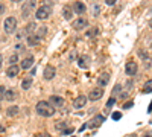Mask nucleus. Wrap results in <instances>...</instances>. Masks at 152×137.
Segmentation results:
<instances>
[{
  "instance_id": "nucleus-1",
  "label": "nucleus",
  "mask_w": 152,
  "mask_h": 137,
  "mask_svg": "<svg viewBox=\"0 0 152 137\" xmlns=\"http://www.w3.org/2000/svg\"><path fill=\"white\" fill-rule=\"evenodd\" d=\"M35 110H37V113L40 116H43V117H50V116L55 114V107L47 101H40L37 104Z\"/></svg>"
},
{
  "instance_id": "nucleus-2",
  "label": "nucleus",
  "mask_w": 152,
  "mask_h": 137,
  "mask_svg": "<svg viewBox=\"0 0 152 137\" xmlns=\"http://www.w3.org/2000/svg\"><path fill=\"white\" fill-rule=\"evenodd\" d=\"M50 14H52V8L47 6V5H43V6H40V8L35 11L37 20H46V18H49Z\"/></svg>"
},
{
  "instance_id": "nucleus-3",
  "label": "nucleus",
  "mask_w": 152,
  "mask_h": 137,
  "mask_svg": "<svg viewBox=\"0 0 152 137\" xmlns=\"http://www.w3.org/2000/svg\"><path fill=\"white\" fill-rule=\"evenodd\" d=\"M3 29H5V32L6 34H14L15 32V29H17V18L15 17H8L6 20H5V23H3Z\"/></svg>"
},
{
  "instance_id": "nucleus-4",
  "label": "nucleus",
  "mask_w": 152,
  "mask_h": 137,
  "mask_svg": "<svg viewBox=\"0 0 152 137\" xmlns=\"http://www.w3.org/2000/svg\"><path fill=\"white\" fill-rule=\"evenodd\" d=\"M35 8H37V0H26L24 5H23V8H21V15L23 17H29V14L32 11H35Z\"/></svg>"
},
{
  "instance_id": "nucleus-5",
  "label": "nucleus",
  "mask_w": 152,
  "mask_h": 137,
  "mask_svg": "<svg viewBox=\"0 0 152 137\" xmlns=\"http://www.w3.org/2000/svg\"><path fill=\"white\" fill-rule=\"evenodd\" d=\"M137 70H138V66H137L135 61H128V63H126L125 73L128 75V76H134V75L137 73Z\"/></svg>"
},
{
  "instance_id": "nucleus-6",
  "label": "nucleus",
  "mask_w": 152,
  "mask_h": 137,
  "mask_svg": "<svg viewBox=\"0 0 152 137\" xmlns=\"http://www.w3.org/2000/svg\"><path fill=\"white\" fill-rule=\"evenodd\" d=\"M87 101H88V96H84V95L76 96L73 99V108H84L85 104H87Z\"/></svg>"
},
{
  "instance_id": "nucleus-7",
  "label": "nucleus",
  "mask_w": 152,
  "mask_h": 137,
  "mask_svg": "<svg viewBox=\"0 0 152 137\" xmlns=\"http://www.w3.org/2000/svg\"><path fill=\"white\" fill-rule=\"evenodd\" d=\"M87 24H88V21H87L85 18L79 17V18H76V20L72 23V26H73V29H75V31H82V29H85V28H87Z\"/></svg>"
},
{
  "instance_id": "nucleus-8",
  "label": "nucleus",
  "mask_w": 152,
  "mask_h": 137,
  "mask_svg": "<svg viewBox=\"0 0 152 137\" xmlns=\"http://www.w3.org/2000/svg\"><path fill=\"white\" fill-rule=\"evenodd\" d=\"M102 96H104V90L102 89H93L90 93H88V101H99Z\"/></svg>"
},
{
  "instance_id": "nucleus-9",
  "label": "nucleus",
  "mask_w": 152,
  "mask_h": 137,
  "mask_svg": "<svg viewBox=\"0 0 152 137\" xmlns=\"http://www.w3.org/2000/svg\"><path fill=\"white\" fill-rule=\"evenodd\" d=\"M49 102L52 104L55 108H59V107H62V105H64V99H62L61 96H56V95H53V96H50V97H49Z\"/></svg>"
},
{
  "instance_id": "nucleus-10",
  "label": "nucleus",
  "mask_w": 152,
  "mask_h": 137,
  "mask_svg": "<svg viewBox=\"0 0 152 137\" xmlns=\"http://www.w3.org/2000/svg\"><path fill=\"white\" fill-rule=\"evenodd\" d=\"M110 73H102V75H99V78H97V84L100 85V89H102V87H105V85H108L110 84Z\"/></svg>"
},
{
  "instance_id": "nucleus-11",
  "label": "nucleus",
  "mask_w": 152,
  "mask_h": 137,
  "mask_svg": "<svg viewBox=\"0 0 152 137\" xmlns=\"http://www.w3.org/2000/svg\"><path fill=\"white\" fill-rule=\"evenodd\" d=\"M55 75H56L55 67H53V66H47V67L44 69L43 76H44V79H53V78H55Z\"/></svg>"
},
{
  "instance_id": "nucleus-12",
  "label": "nucleus",
  "mask_w": 152,
  "mask_h": 137,
  "mask_svg": "<svg viewBox=\"0 0 152 137\" xmlns=\"http://www.w3.org/2000/svg\"><path fill=\"white\" fill-rule=\"evenodd\" d=\"M85 11H87V8H85V5H84L82 2H75V3H73V12H75V14L82 15Z\"/></svg>"
},
{
  "instance_id": "nucleus-13",
  "label": "nucleus",
  "mask_w": 152,
  "mask_h": 137,
  "mask_svg": "<svg viewBox=\"0 0 152 137\" xmlns=\"http://www.w3.org/2000/svg\"><path fill=\"white\" fill-rule=\"evenodd\" d=\"M104 120H105V117H104L102 114H97V116L93 117V120H91L90 123H87V125H88V128H96V127H99Z\"/></svg>"
},
{
  "instance_id": "nucleus-14",
  "label": "nucleus",
  "mask_w": 152,
  "mask_h": 137,
  "mask_svg": "<svg viewBox=\"0 0 152 137\" xmlns=\"http://www.w3.org/2000/svg\"><path fill=\"white\" fill-rule=\"evenodd\" d=\"M26 41H28V44L31 47H35V46H38V43H40V37H38L37 34H31V35H28Z\"/></svg>"
},
{
  "instance_id": "nucleus-15",
  "label": "nucleus",
  "mask_w": 152,
  "mask_h": 137,
  "mask_svg": "<svg viewBox=\"0 0 152 137\" xmlns=\"http://www.w3.org/2000/svg\"><path fill=\"white\" fill-rule=\"evenodd\" d=\"M18 72H20V67L15 66V64H12V66H9V69L6 70V76H8V78H15L17 75H18Z\"/></svg>"
},
{
  "instance_id": "nucleus-16",
  "label": "nucleus",
  "mask_w": 152,
  "mask_h": 137,
  "mask_svg": "<svg viewBox=\"0 0 152 137\" xmlns=\"http://www.w3.org/2000/svg\"><path fill=\"white\" fill-rule=\"evenodd\" d=\"M32 64H34V56L32 55H29V56H26L23 61H21V69H29V67H32Z\"/></svg>"
},
{
  "instance_id": "nucleus-17",
  "label": "nucleus",
  "mask_w": 152,
  "mask_h": 137,
  "mask_svg": "<svg viewBox=\"0 0 152 137\" xmlns=\"http://www.w3.org/2000/svg\"><path fill=\"white\" fill-rule=\"evenodd\" d=\"M5 99H6V101L8 102H12V101H15V99H17V92L15 90H6V95H5Z\"/></svg>"
},
{
  "instance_id": "nucleus-18",
  "label": "nucleus",
  "mask_w": 152,
  "mask_h": 137,
  "mask_svg": "<svg viewBox=\"0 0 152 137\" xmlns=\"http://www.w3.org/2000/svg\"><path fill=\"white\" fill-rule=\"evenodd\" d=\"M32 87V78L29 76V78H24L23 81H21V89L23 90H29Z\"/></svg>"
},
{
  "instance_id": "nucleus-19",
  "label": "nucleus",
  "mask_w": 152,
  "mask_h": 137,
  "mask_svg": "<svg viewBox=\"0 0 152 137\" xmlns=\"http://www.w3.org/2000/svg\"><path fill=\"white\" fill-rule=\"evenodd\" d=\"M17 114H18V107H17V105H12V107H9V108L6 110V116H9V117L17 116Z\"/></svg>"
},
{
  "instance_id": "nucleus-20",
  "label": "nucleus",
  "mask_w": 152,
  "mask_h": 137,
  "mask_svg": "<svg viewBox=\"0 0 152 137\" xmlns=\"http://www.w3.org/2000/svg\"><path fill=\"white\" fill-rule=\"evenodd\" d=\"M62 14H64V18H66V20H70L72 15H73V11H72L69 6H64V11H62Z\"/></svg>"
},
{
  "instance_id": "nucleus-21",
  "label": "nucleus",
  "mask_w": 152,
  "mask_h": 137,
  "mask_svg": "<svg viewBox=\"0 0 152 137\" xmlns=\"http://www.w3.org/2000/svg\"><path fill=\"white\" fill-rule=\"evenodd\" d=\"M35 29H37V24H35V23H31V24H28V28L24 29V31H26L28 35H31V34H35V32H34Z\"/></svg>"
},
{
  "instance_id": "nucleus-22",
  "label": "nucleus",
  "mask_w": 152,
  "mask_h": 137,
  "mask_svg": "<svg viewBox=\"0 0 152 137\" xmlns=\"http://www.w3.org/2000/svg\"><path fill=\"white\" fill-rule=\"evenodd\" d=\"M143 92H145V93H152V79H149V81L145 84Z\"/></svg>"
},
{
  "instance_id": "nucleus-23",
  "label": "nucleus",
  "mask_w": 152,
  "mask_h": 137,
  "mask_svg": "<svg viewBox=\"0 0 152 137\" xmlns=\"http://www.w3.org/2000/svg\"><path fill=\"white\" fill-rule=\"evenodd\" d=\"M66 127H67V123H66L64 120H59V122L55 123V128H56V130H61V131H64Z\"/></svg>"
},
{
  "instance_id": "nucleus-24",
  "label": "nucleus",
  "mask_w": 152,
  "mask_h": 137,
  "mask_svg": "<svg viewBox=\"0 0 152 137\" xmlns=\"http://www.w3.org/2000/svg\"><path fill=\"white\" fill-rule=\"evenodd\" d=\"M97 34H99V29L97 28H93V29H90V31L87 32V37H88V38H93V37H96Z\"/></svg>"
},
{
  "instance_id": "nucleus-25",
  "label": "nucleus",
  "mask_w": 152,
  "mask_h": 137,
  "mask_svg": "<svg viewBox=\"0 0 152 137\" xmlns=\"http://www.w3.org/2000/svg\"><path fill=\"white\" fill-rule=\"evenodd\" d=\"M87 59H88V58H84V56H82V58H79V61H78L79 67H82V69H84V67H87V66H88V61H87Z\"/></svg>"
},
{
  "instance_id": "nucleus-26",
  "label": "nucleus",
  "mask_w": 152,
  "mask_h": 137,
  "mask_svg": "<svg viewBox=\"0 0 152 137\" xmlns=\"http://www.w3.org/2000/svg\"><path fill=\"white\" fill-rule=\"evenodd\" d=\"M8 61H9V64L12 66V64H15L17 61H18V56H17V55L14 53V55H11V56H9V59H8Z\"/></svg>"
},
{
  "instance_id": "nucleus-27",
  "label": "nucleus",
  "mask_w": 152,
  "mask_h": 137,
  "mask_svg": "<svg viewBox=\"0 0 152 137\" xmlns=\"http://www.w3.org/2000/svg\"><path fill=\"white\" fill-rule=\"evenodd\" d=\"M5 95H6L5 85H0V101H3V99H5Z\"/></svg>"
},
{
  "instance_id": "nucleus-28",
  "label": "nucleus",
  "mask_w": 152,
  "mask_h": 137,
  "mask_svg": "<svg viewBox=\"0 0 152 137\" xmlns=\"http://www.w3.org/2000/svg\"><path fill=\"white\" fill-rule=\"evenodd\" d=\"M46 31H47V29H46V28H41V29H40V31H38V32H35V34H37V35H38V37H40V40H41V38H43V37H44V35H46Z\"/></svg>"
},
{
  "instance_id": "nucleus-29",
  "label": "nucleus",
  "mask_w": 152,
  "mask_h": 137,
  "mask_svg": "<svg viewBox=\"0 0 152 137\" xmlns=\"http://www.w3.org/2000/svg\"><path fill=\"white\" fill-rule=\"evenodd\" d=\"M99 12H100L99 5H94V6H93V15H94V17H97V15H99Z\"/></svg>"
},
{
  "instance_id": "nucleus-30",
  "label": "nucleus",
  "mask_w": 152,
  "mask_h": 137,
  "mask_svg": "<svg viewBox=\"0 0 152 137\" xmlns=\"http://www.w3.org/2000/svg\"><path fill=\"white\" fill-rule=\"evenodd\" d=\"M114 102H116V97H111V99H108V102H107V108H111V107L114 105Z\"/></svg>"
},
{
  "instance_id": "nucleus-31",
  "label": "nucleus",
  "mask_w": 152,
  "mask_h": 137,
  "mask_svg": "<svg viewBox=\"0 0 152 137\" xmlns=\"http://www.w3.org/2000/svg\"><path fill=\"white\" fill-rule=\"evenodd\" d=\"M111 117H113L114 120H119V119L122 117V114L119 113V111H114V113H113V116H111Z\"/></svg>"
},
{
  "instance_id": "nucleus-32",
  "label": "nucleus",
  "mask_w": 152,
  "mask_h": 137,
  "mask_svg": "<svg viewBox=\"0 0 152 137\" xmlns=\"http://www.w3.org/2000/svg\"><path fill=\"white\" fill-rule=\"evenodd\" d=\"M134 105V101H129V102H126V104H123V108L125 110H128V108H131Z\"/></svg>"
},
{
  "instance_id": "nucleus-33",
  "label": "nucleus",
  "mask_w": 152,
  "mask_h": 137,
  "mask_svg": "<svg viewBox=\"0 0 152 137\" xmlns=\"http://www.w3.org/2000/svg\"><path fill=\"white\" fill-rule=\"evenodd\" d=\"M72 133H73V130H70V128H66L64 131H61L62 136H69V134H72Z\"/></svg>"
},
{
  "instance_id": "nucleus-34",
  "label": "nucleus",
  "mask_w": 152,
  "mask_h": 137,
  "mask_svg": "<svg viewBox=\"0 0 152 137\" xmlns=\"http://www.w3.org/2000/svg\"><path fill=\"white\" fill-rule=\"evenodd\" d=\"M138 55H140V56H142L145 61H146V59H148V56H149V55H148V52H143V51H140V52H138Z\"/></svg>"
},
{
  "instance_id": "nucleus-35",
  "label": "nucleus",
  "mask_w": 152,
  "mask_h": 137,
  "mask_svg": "<svg viewBox=\"0 0 152 137\" xmlns=\"http://www.w3.org/2000/svg\"><path fill=\"white\" fill-rule=\"evenodd\" d=\"M116 2H117V0H105V3H107L108 6H113L114 3H116Z\"/></svg>"
},
{
  "instance_id": "nucleus-36",
  "label": "nucleus",
  "mask_w": 152,
  "mask_h": 137,
  "mask_svg": "<svg viewBox=\"0 0 152 137\" xmlns=\"http://www.w3.org/2000/svg\"><path fill=\"white\" fill-rule=\"evenodd\" d=\"M131 87H132V81H128V82L125 84V89H126V90H129Z\"/></svg>"
},
{
  "instance_id": "nucleus-37",
  "label": "nucleus",
  "mask_w": 152,
  "mask_h": 137,
  "mask_svg": "<svg viewBox=\"0 0 152 137\" xmlns=\"http://www.w3.org/2000/svg\"><path fill=\"white\" fill-rule=\"evenodd\" d=\"M37 137H50V134L49 133H41V134H38Z\"/></svg>"
},
{
  "instance_id": "nucleus-38",
  "label": "nucleus",
  "mask_w": 152,
  "mask_h": 137,
  "mask_svg": "<svg viewBox=\"0 0 152 137\" xmlns=\"http://www.w3.org/2000/svg\"><path fill=\"white\" fill-rule=\"evenodd\" d=\"M142 137H152V131H146Z\"/></svg>"
},
{
  "instance_id": "nucleus-39",
  "label": "nucleus",
  "mask_w": 152,
  "mask_h": 137,
  "mask_svg": "<svg viewBox=\"0 0 152 137\" xmlns=\"http://www.w3.org/2000/svg\"><path fill=\"white\" fill-rule=\"evenodd\" d=\"M75 58H76V52H72V53H70V61H73Z\"/></svg>"
},
{
  "instance_id": "nucleus-40",
  "label": "nucleus",
  "mask_w": 152,
  "mask_h": 137,
  "mask_svg": "<svg viewBox=\"0 0 152 137\" xmlns=\"http://www.w3.org/2000/svg\"><path fill=\"white\" fill-rule=\"evenodd\" d=\"M5 12V5H0V14H3Z\"/></svg>"
},
{
  "instance_id": "nucleus-41",
  "label": "nucleus",
  "mask_w": 152,
  "mask_h": 137,
  "mask_svg": "<svg viewBox=\"0 0 152 137\" xmlns=\"http://www.w3.org/2000/svg\"><path fill=\"white\" fill-rule=\"evenodd\" d=\"M2 64H3V55L0 53V67H2Z\"/></svg>"
},
{
  "instance_id": "nucleus-42",
  "label": "nucleus",
  "mask_w": 152,
  "mask_h": 137,
  "mask_svg": "<svg viewBox=\"0 0 152 137\" xmlns=\"http://www.w3.org/2000/svg\"><path fill=\"white\" fill-rule=\"evenodd\" d=\"M50 2V5H53V3H56V0H46V3H49Z\"/></svg>"
},
{
  "instance_id": "nucleus-43",
  "label": "nucleus",
  "mask_w": 152,
  "mask_h": 137,
  "mask_svg": "<svg viewBox=\"0 0 152 137\" xmlns=\"http://www.w3.org/2000/svg\"><path fill=\"white\" fill-rule=\"evenodd\" d=\"M2 133H5V127H3V125H0V134H2Z\"/></svg>"
},
{
  "instance_id": "nucleus-44",
  "label": "nucleus",
  "mask_w": 152,
  "mask_h": 137,
  "mask_svg": "<svg viewBox=\"0 0 152 137\" xmlns=\"http://www.w3.org/2000/svg\"><path fill=\"white\" fill-rule=\"evenodd\" d=\"M149 26L152 28V17H151V20H149Z\"/></svg>"
},
{
  "instance_id": "nucleus-45",
  "label": "nucleus",
  "mask_w": 152,
  "mask_h": 137,
  "mask_svg": "<svg viewBox=\"0 0 152 137\" xmlns=\"http://www.w3.org/2000/svg\"><path fill=\"white\" fill-rule=\"evenodd\" d=\"M11 2H15V3H18V2H21V0H11Z\"/></svg>"
},
{
  "instance_id": "nucleus-46",
  "label": "nucleus",
  "mask_w": 152,
  "mask_h": 137,
  "mask_svg": "<svg viewBox=\"0 0 152 137\" xmlns=\"http://www.w3.org/2000/svg\"><path fill=\"white\" fill-rule=\"evenodd\" d=\"M128 137H137V134H131V136H128Z\"/></svg>"
}]
</instances>
